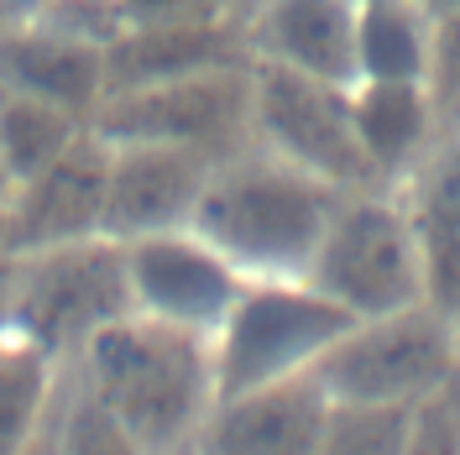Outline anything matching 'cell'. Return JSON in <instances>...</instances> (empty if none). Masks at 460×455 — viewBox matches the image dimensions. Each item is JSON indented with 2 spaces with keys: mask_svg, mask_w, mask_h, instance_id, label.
Instances as JSON below:
<instances>
[{
  "mask_svg": "<svg viewBox=\"0 0 460 455\" xmlns=\"http://www.w3.org/2000/svg\"><path fill=\"white\" fill-rule=\"evenodd\" d=\"M350 111H356V137H361L376 183L413 178L424 168V157L450 137L445 115L434 105V89L424 79H356Z\"/></svg>",
  "mask_w": 460,
  "mask_h": 455,
  "instance_id": "obj_15",
  "label": "cell"
},
{
  "mask_svg": "<svg viewBox=\"0 0 460 455\" xmlns=\"http://www.w3.org/2000/svg\"><path fill=\"white\" fill-rule=\"evenodd\" d=\"M424 5H429V16H445V11H456L460 0H424Z\"/></svg>",
  "mask_w": 460,
  "mask_h": 455,
  "instance_id": "obj_29",
  "label": "cell"
},
{
  "mask_svg": "<svg viewBox=\"0 0 460 455\" xmlns=\"http://www.w3.org/2000/svg\"><path fill=\"white\" fill-rule=\"evenodd\" d=\"M330 393L314 371L261 382L246 393H220L204 419L199 451L220 455H324Z\"/></svg>",
  "mask_w": 460,
  "mask_h": 455,
  "instance_id": "obj_11",
  "label": "cell"
},
{
  "mask_svg": "<svg viewBox=\"0 0 460 455\" xmlns=\"http://www.w3.org/2000/svg\"><path fill=\"white\" fill-rule=\"evenodd\" d=\"M120 27H163V22H204V16H241L230 0H115Z\"/></svg>",
  "mask_w": 460,
  "mask_h": 455,
  "instance_id": "obj_25",
  "label": "cell"
},
{
  "mask_svg": "<svg viewBox=\"0 0 460 455\" xmlns=\"http://www.w3.org/2000/svg\"><path fill=\"white\" fill-rule=\"evenodd\" d=\"M230 5H235V11H241V16H246V11H252V0H230Z\"/></svg>",
  "mask_w": 460,
  "mask_h": 455,
  "instance_id": "obj_30",
  "label": "cell"
},
{
  "mask_svg": "<svg viewBox=\"0 0 460 455\" xmlns=\"http://www.w3.org/2000/svg\"><path fill=\"white\" fill-rule=\"evenodd\" d=\"M126 288H131V309L146 319L215 335V325L226 319L246 278L194 226H178L126 241Z\"/></svg>",
  "mask_w": 460,
  "mask_h": 455,
  "instance_id": "obj_9",
  "label": "cell"
},
{
  "mask_svg": "<svg viewBox=\"0 0 460 455\" xmlns=\"http://www.w3.org/2000/svg\"><path fill=\"white\" fill-rule=\"evenodd\" d=\"M37 451H58V455H137L131 434L120 429L105 403L89 393V382L63 361L58 371V393L42 424V445Z\"/></svg>",
  "mask_w": 460,
  "mask_h": 455,
  "instance_id": "obj_21",
  "label": "cell"
},
{
  "mask_svg": "<svg viewBox=\"0 0 460 455\" xmlns=\"http://www.w3.org/2000/svg\"><path fill=\"white\" fill-rule=\"evenodd\" d=\"M215 163L220 157L178 142H111L105 230L115 241H137V236H152V230L189 226Z\"/></svg>",
  "mask_w": 460,
  "mask_h": 455,
  "instance_id": "obj_10",
  "label": "cell"
},
{
  "mask_svg": "<svg viewBox=\"0 0 460 455\" xmlns=\"http://www.w3.org/2000/svg\"><path fill=\"white\" fill-rule=\"evenodd\" d=\"M11 272H16V252H0V335H11Z\"/></svg>",
  "mask_w": 460,
  "mask_h": 455,
  "instance_id": "obj_27",
  "label": "cell"
},
{
  "mask_svg": "<svg viewBox=\"0 0 460 455\" xmlns=\"http://www.w3.org/2000/svg\"><path fill=\"white\" fill-rule=\"evenodd\" d=\"M105 53H111L105 42L79 37V31L48 22V16H31L22 27L0 31V85L42 94L63 111L94 120L105 89H111Z\"/></svg>",
  "mask_w": 460,
  "mask_h": 455,
  "instance_id": "obj_13",
  "label": "cell"
},
{
  "mask_svg": "<svg viewBox=\"0 0 460 455\" xmlns=\"http://www.w3.org/2000/svg\"><path fill=\"white\" fill-rule=\"evenodd\" d=\"M304 278L324 299H335L350 319L429 299L419 226L398 183L345 189L330 210V226L319 236Z\"/></svg>",
  "mask_w": 460,
  "mask_h": 455,
  "instance_id": "obj_3",
  "label": "cell"
},
{
  "mask_svg": "<svg viewBox=\"0 0 460 455\" xmlns=\"http://www.w3.org/2000/svg\"><path fill=\"white\" fill-rule=\"evenodd\" d=\"M220 63H252L246 16H204V22H163V27H120L105 53L111 89L178 79ZM105 89V94H111Z\"/></svg>",
  "mask_w": 460,
  "mask_h": 455,
  "instance_id": "obj_16",
  "label": "cell"
},
{
  "mask_svg": "<svg viewBox=\"0 0 460 455\" xmlns=\"http://www.w3.org/2000/svg\"><path fill=\"white\" fill-rule=\"evenodd\" d=\"M429 89H434V105L445 115V126L456 131V115H460V5L445 11V16H434Z\"/></svg>",
  "mask_w": 460,
  "mask_h": 455,
  "instance_id": "obj_24",
  "label": "cell"
},
{
  "mask_svg": "<svg viewBox=\"0 0 460 455\" xmlns=\"http://www.w3.org/2000/svg\"><path fill=\"white\" fill-rule=\"evenodd\" d=\"M341 194L261 147H241L209 168L189 226L241 278H304Z\"/></svg>",
  "mask_w": 460,
  "mask_h": 455,
  "instance_id": "obj_2",
  "label": "cell"
},
{
  "mask_svg": "<svg viewBox=\"0 0 460 455\" xmlns=\"http://www.w3.org/2000/svg\"><path fill=\"white\" fill-rule=\"evenodd\" d=\"M356 5L361 0H252L246 11L252 58L356 85Z\"/></svg>",
  "mask_w": 460,
  "mask_h": 455,
  "instance_id": "obj_14",
  "label": "cell"
},
{
  "mask_svg": "<svg viewBox=\"0 0 460 455\" xmlns=\"http://www.w3.org/2000/svg\"><path fill=\"white\" fill-rule=\"evenodd\" d=\"M89 126L111 142H178L230 157L252 147V63L111 89Z\"/></svg>",
  "mask_w": 460,
  "mask_h": 455,
  "instance_id": "obj_7",
  "label": "cell"
},
{
  "mask_svg": "<svg viewBox=\"0 0 460 455\" xmlns=\"http://www.w3.org/2000/svg\"><path fill=\"white\" fill-rule=\"evenodd\" d=\"M408 451H460V371L413 403V445Z\"/></svg>",
  "mask_w": 460,
  "mask_h": 455,
  "instance_id": "obj_23",
  "label": "cell"
},
{
  "mask_svg": "<svg viewBox=\"0 0 460 455\" xmlns=\"http://www.w3.org/2000/svg\"><path fill=\"white\" fill-rule=\"evenodd\" d=\"M105 183H111V142L89 126L68 152L16 183L11 194V252L79 241L105 230Z\"/></svg>",
  "mask_w": 460,
  "mask_h": 455,
  "instance_id": "obj_12",
  "label": "cell"
},
{
  "mask_svg": "<svg viewBox=\"0 0 460 455\" xmlns=\"http://www.w3.org/2000/svg\"><path fill=\"white\" fill-rule=\"evenodd\" d=\"M345 325L350 314L335 299H324L309 278H246L209 335L215 398L314 371Z\"/></svg>",
  "mask_w": 460,
  "mask_h": 455,
  "instance_id": "obj_6",
  "label": "cell"
},
{
  "mask_svg": "<svg viewBox=\"0 0 460 455\" xmlns=\"http://www.w3.org/2000/svg\"><path fill=\"white\" fill-rule=\"evenodd\" d=\"M68 367L120 419L137 455L199 451L204 419L215 408L209 335L126 309L100 335H89Z\"/></svg>",
  "mask_w": 460,
  "mask_h": 455,
  "instance_id": "obj_1",
  "label": "cell"
},
{
  "mask_svg": "<svg viewBox=\"0 0 460 455\" xmlns=\"http://www.w3.org/2000/svg\"><path fill=\"white\" fill-rule=\"evenodd\" d=\"M84 131H89L84 115L63 111L42 94L0 85V163L16 183L31 178L37 168H48L58 152H68Z\"/></svg>",
  "mask_w": 460,
  "mask_h": 455,
  "instance_id": "obj_20",
  "label": "cell"
},
{
  "mask_svg": "<svg viewBox=\"0 0 460 455\" xmlns=\"http://www.w3.org/2000/svg\"><path fill=\"white\" fill-rule=\"evenodd\" d=\"M413 226H419V246H424V278H429V299L439 309H460V131L424 157V168L398 183Z\"/></svg>",
  "mask_w": 460,
  "mask_h": 455,
  "instance_id": "obj_17",
  "label": "cell"
},
{
  "mask_svg": "<svg viewBox=\"0 0 460 455\" xmlns=\"http://www.w3.org/2000/svg\"><path fill=\"white\" fill-rule=\"evenodd\" d=\"M434 58V16L424 0L356 5V79H424Z\"/></svg>",
  "mask_w": 460,
  "mask_h": 455,
  "instance_id": "obj_18",
  "label": "cell"
},
{
  "mask_svg": "<svg viewBox=\"0 0 460 455\" xmlns=\"http://www.w3.org/2000/svg\"><path fill=\"white\" fill-rule=\"evenodd\" d=\"M252 147L314 173L335 189L376 183L356 137L350 85L314 79L283 63H257V58H252Z\"/></svg>",
  "mask_w": 460,
  "mask_h": 455,
  "instance_id": "obj_8",
  "label": "cell"
},
{
  "mask_svg": "<svg viewBox=\"0 0 460 455\" xmlns=\"http://www.w3.org/2000/svg\"><path fill=\"white\" fill-rule=\"evenodd\" d=\"M460 371L456 314L434 299L387 314L350 319L335 345L319 356L314 377L335 403H413Z\"/></svg>",
  "mask_w": 460,
  "mask_h": 455,
  "instance_id": "obj_5",
  "label": "cell"
},
{
  "mask_svg": "<svg viewBox=\"0 0 460 455\" xmlns=\"http://www.w3.org/2000/svg\"><path fill=\"white\" fill-rule=\"evenodd\" d=\"M126 309H131L126 241H115L111 230L16 252L11 330L48 351L53 361L79 356L89 335H100Z\"/></svg>",
  "mask_w": 460,
  "mask_h": 455,
  "instance_id": "obj_4",
  "label": "cell"
},
{
  "mask_svg": "<svg viewBox=\"0 0 460 455\" xmlns=\"http://www.w3.org/2000/svg\"><path fill=\"white\" fill-rule=\"evenodd\" d=\"M413 408L408 403H330L324 455H408Z\"/></svg>",
  "mask_w": 460,
  "mask_h": 455,
  "instance_id": "obj_22",
  "label": "cell"
},
{
  "mask_svg": "<svg viewBox=\"0 0 460 455\" xmlns=\"http://www.w3.org/2000/svg\"><path fill=\"white\" fill-rule=\"evenodd\" d=\"M456 330H460V309H456Z\"/></svg>",
  "mask_w": 460,
  "mask_h": 455,
  "instance_id": "obj_31",
  "label": "cell"
},
{
  "mask_svg": "<svg viewBox=\"0 0 460 455\" xmlns=\"http://www.w3.org/2000/svg\"><path fill=\"white\" fill-rule=\"evenodd\" d=\"M456 131H460V115H456Z\"/></svg>",
  "mask_w": 460,
  "mask_h": 455,
  "instance_id": "obj_32",
  "label": "cell"
},
{
  "mask_svg": "<svg viewBox=\"0 0 460 455\" xmlns=\"http://www.w3.org/2000/svg\"><path fill=\"white\" fill-rule=\"evenodd\" d=\"M11 194H16V178L0 163V252H11V246H5V241H11Z\"/></svg>",
  "mask_w": 460,
  "mask_h": 455,
  "instance_id": "obj_28",
  "label": "cell"
},
{
  "mask_svg": "<svg viewBox=\"0 0 460 455\" xmlns=\"http://www.w3.org/2000/svg\"><path fill=\"white\" fill-rule=\"evenodd\" d=\"M58 371H63V361L22 341L16 330L0 335V455H27L42 445Z\"/></svg>",
  "mask_w": 460,
  "mask_h": 455,
  "instance_id": "obj_19",
  "label": "cell"
},
{
  "mask_svg": "<svg viewBox=\"0 0 460 455\" xmlns=\"http://www.w3.org/2000/svg\"><path fill=\"white\" fill-rule=\"evenodd\" d=\"M42 5H48V0H0V31H11V27H22V22H31Z\"/></svg>",
  "mask_w": 460,
  "mask_h": 455,
  "instance_id": "obj_26",
  "label": "cell"
}]
</instances>
